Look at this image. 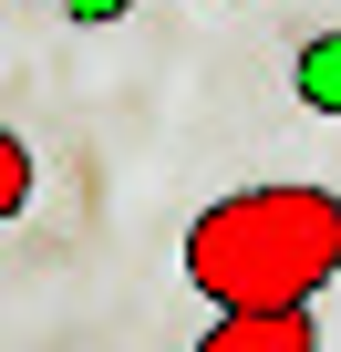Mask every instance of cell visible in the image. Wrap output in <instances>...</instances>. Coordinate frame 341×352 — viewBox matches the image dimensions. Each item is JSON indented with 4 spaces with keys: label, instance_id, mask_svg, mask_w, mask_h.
<instances>
[{
    "label": "cell",
    "instance_id": "cell-1",
    "mask_svg": "<svg viewBox=\"0 0 341 352\" xmlns=\"http://www.w3.org/2000/svg\"><path fill=\"white\" fill-rule=\"evenodd\" d=\"M187 280L217 311H310L341 280V197L331 187H238L187 218Z\"/></svg>",
    "mask_w": 341,
    "mask_h": 352
},
{
    "label": "cell",
    "instance_id": "cell-2",
    "mask_svg": "<svg viewBox=\"0 0 341 352\" xmlns=\"http://www.w3.org/2000/svg\"><path fill=\"white\" fill-rule=\"evenodd\" d=\"M197 352H320V321L310 311H217Z\"/></svg>",
    "mask_w": 341,
    "mask_h": 352
},
{
    "label": "cell",
    "instance_id": "cell-3",
    "mask_svg": "<svg viewBox=\"0 0 341 352\" xmlns=\"http://www.w3.org/2000/svg\"><path fill=\"white\" fill-rule=\"evenodd\" d=\"M21 208H32V145L0 124V218H21Z\"/></svg>",
    "mask_w": 341,
    "mask_h": 352
},
{
    "label": "cell",
    "instance_id": "cell-4",
    "mask_svg": "<svg viewBox=\"0 0 341 352\" xmlns=\"http://www.w3.org/2000/svg\"><path fill=\"white\" fill-rule=\"evenodd\" d=\"M300 94L341 114V42H310V52H300Z\"/></svg>",
    "mask_w": 341,
    "mask_h": 352
}]
</instances>
